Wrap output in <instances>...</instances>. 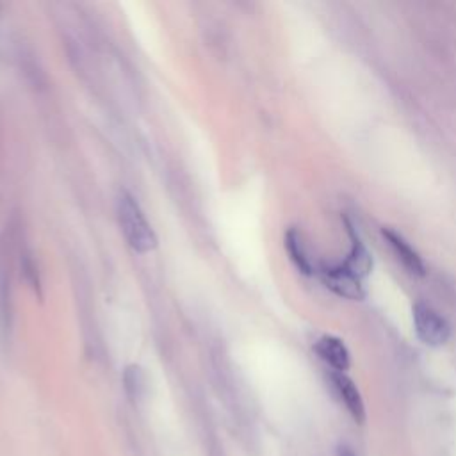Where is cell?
I'll list each match as a JSON object with an SVG mask.
<instances>
[{
  "instance_id": "obj_10",
  "label": "cell",
  "mask_w": 456,
  "mask_h": 456,
  "mask_svg": "<svg viewBox=\"0 0 456 456\" xmlns=\"http://www.w3.org/2000/svg\"><path fill=\"white\" fill-rule=\"evenodd\" d=\"M21 269H23V274H25V280L30 283V287L32 289H37L39 287V278H37V269H36V265H34V262H32V258H25V262H23V265H21Z\"/></svg>"
},
{
  "instance_id": "obj_2",
  "label": "cell",
  "mask_w": 456,
  "mask_h": 456,
  "mask_svg": "<svg viewBox=\"0 0 456 456\" xmlns=\"http://www.w3.org/2000/svg\"><path fill=\"white\" fill-rule=\"evenodd\" d=\"M411 319L413 330L419 340L426 346H444L451 337L449 322L428 303L417 301L411 306Z\"/></svg>"
},
{
  "instance_id": "obj_7",
  "label": "cell",
  "mask_w": 456,
  "mask_h": 456,
  "mask_svg": "<svg viewBox=\"0 0 456 456\" xmlns=\"http://www.w3.org/2000/svg\"><path fill=\"white\" fill-rule=\"evenodd\" d=\"M314 351L335 372H344L351 365L349 349L338 337H333V335L319 337L314 344Z\"/></svg>"
},
{
  "instance_id": "obj_6",
  "label": "cell",
  "mask_w": 456,
  "mask_h": 456,
  "mask_svg": "<svg viewBox=\"0 0 456 456\" xmlns=\"http://www.w3.org/2000/svg\"><path fill=\"white\" fill-rule=\"evenodd\" d=\"M344 223H346L347 235L351 239V246H349V253H347L346 260L342 262V265L347 271H351L354 276L363 280L372 269V255L369 253L365 242L362 240V237H360L358 230L353 226V223L349 219H344Z\"/></svg>"
},
{
  "instance_id": "obj_3",
  "label": "cell",
  "mask_w": 456,
  "mask_h": 456,
  "mask_svg": "<svg viewBox=\"0 0 456 456\" xmlns=\"http://www.w3.org/2000/svg\"><path fill=\"white\" fill-rule=\"evenodd\" d=\"M317 274L326 289H330L333 294L360 301L365 297V289L362 285V280L354 276L351 271H347L342 262L340 264H321L317 269Z\"/></svg>"
},
{
  "instance_id": "obj_5",
  "label": "cell",
  "mask_w": 456,
  "mask_h": 456,
  "mask_svg": "<svg viewBox=\"0 0 456 456\" xmlns=\"http://www.w3.org/2000/svg\"><path fill=\"white\" fill-rule=\"evenodd\" d=\"M330 379H331V385H333L338 399L344 403V406L349 411V415L353 417V420L358 424H363L365 422V404H363L362 394H360L358 387L354 385V381L349 376H346L344 372H335V370H331Z\"/></svg>"
},
{
  "instance_id": "obj_4",
  "label": "cell",
  "mask_w": 456,
  "mask_h": 456,
  "mask_svg": "<svg viewBox=\"0 0 456 456\" xmlns=\"http://www.w3.org/2000/svg\"><path fill=\"white\" fill-rule=\"evenodd\" d=\"M381 237L388 244V248L394 253V256L397 258V262L410 274H415V276H424L426 274V265H424L422 256L399 232L392 230L390 226H383L381 228Z\"/></svg>"
},
{
  "instance_id": "obj_9",
  "label": "cell",
  "mask_w": 456,
  "mask_h": 456,
  "mask_svg": "<svg viewBox=\"0 0 456 456\" xmlns=\"http://www.w3.org/2000/svg\"><path fill=\"white\" fill-rule=\"evenodd\" d=\"M123 385H125L126 394L134 401L141 399L146 390V376H144L142 369L139 365H128L123 372Z\"/></svg>"
},
{
  "instance_id": "obj_1",
  "label": "cell",
  "mask_w": 456,
  "mask_h": 456,
  "mask_svg": "<svg viewBox=\"0 0 456 456\" xmlns=\"http://www.w3.org/2000/svg\"><path fill=\"white\" fill-rule=\"evenodd\" d=\"M116 214L121 233L134 251L150 253L157 248L159 239L148 223L139 201L128 191L119 192L116 201Z\"/></svg>"
},
{
  "instance_id": "obj_11",
  "label": "cell",
  "mask_w": 456,
  "mask_h": 456,
  "mask_svg": "<svg viewBox=\"0 0 456 456\" xmlns=\"http://www.w3.org/2000/svg\"><path fill=\"white\" fill-rule=\"evenodd\" d=\"M335 456H356V454L351 451V447H347V445H338Z\"/></svg>"
},
{
  "instance_id": "obj_8",
  "label": "cell",
  "mask_w": 456,
  "mask_h": 456,
  "mask_svg": "<svg viewBox=\"0 0 456 456\" xmlns=\"http://www.w3.org/2000/svg\"><path fill=\"white\" fill-rule=\"evenodd\" d=\"M285 249L289 253V258L290 262L296 265V269L301 273V274H306V276H314L317 274V265H315V260L310 253V248L303 237V233L290 226L287 232H285Z\"/></svg>"
}]
</instances>
